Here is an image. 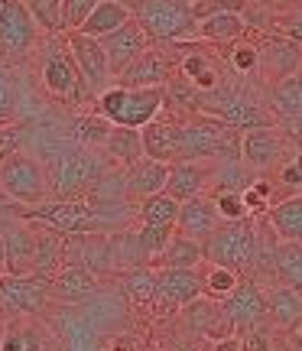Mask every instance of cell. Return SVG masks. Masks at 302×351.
<instances>
[{"label": "cell", "mask_w": 302, "mask_h": 351, "mask_svg": "<svg viewBox=\"0 0 302 351\" xmlns=\"http://www.w3.org/2000/svg\"><path fill=\"white\" fill-rule=\"evenodd\" d=\"M111 160L104 150H91V147H72V150H55L46 160L52 182V195L55 199H81L85 192L95 189L104 173H111Z\"/></svg>", "instance_id": "6da1fadb"}, {"label": "cell", "mask_w": 302, "mask_h": 351, "mask_svg": "<svg viewBox=\"0 0 302 351\" xmlns=\"http://www.w3.org/2000/svg\"><path fill=\"white\" fill-rule=\"evenodd\" d=\"M205 263H218L234 274H253L260 267V234L251 218L221 221L208 241H201Z\"/></svg>", "instance_id": "7a4b0ae2"}, {"label": "cell", "mask_w": 302, "mask_h": 351, "mask_svg": "<svg viewBox=\"0 0 302 351\" xmlns=\"http://www.w3.org/2000/svg\"><path fill=\"white\" fill-rule=\"evenodd\" d=\"M179 160H240V130L212 114H192L179 130Z\"/></svg>", "instance_id": "3957f363"}, {"label": "cell", "mask_w": 302, "mask_h": 351, "mask_svg": "<svg viewBox=\"0 0 302 351\" xmlns=\"http://www.w3.org/2000/svg\"><path fill=\"white\" fill-rule=\"evenodd\" d=\"M98 114H104L114 127H143L156 121L166 108V91L163 88H127V85H111L104 88L98 98Z\"/></svg>", "instance_id": "277c9868"}, {"label": "cell", "mask_w": 302, "mask_h": 351, "mask_svg": "<svg viewBox=\"0 0 302 351\" xmlns=\"http://www.w3.org/2000/svg\"><path fill=\"white\" fill-rule=\"evenodd\" d=\"M20 215L26 221H33V225L59 231L65 238H72V234H98V231L111 228L91 199H52L42 202V205L20 208Z\"/></svg>", "instance_id": "5b68a950"}, {"label": "cell", "mask_w": 302, "mask_h": 351, "mask_svg": "<svg viewBox=\"0 0 302 351\" xmlns=\"http://www.w3.org/2000/svg\"><path fill=\"white\" fill-rule=\"evenodd\" d=\"M137 23L143 33L156 43H179V39H195L199 16L186 0H143L137 10Z\"/></svg>", "instance_id": "8992f818"}, {"label": "cell", "mask_w": 302, "mask_h": 351, "mask_svg": "<svg viewBox=\"0 0 302 351\" xmlns=\"http://www.w3.org/2000/svg\"><path fill=\"white\" fill-rule=\"evenodd\" d=\"M0 189L10 195L16 205H42L52 195L49 169L42 160L26 156V153H13L0 163Z\"/></svg>", "instance_id": "52a82bcc"}, {"label": "cell", "mask_w": 302, "mask_h": 351, "mask_svg": "<svg viewBox=\"0 0 302 351\" xmlns=\"http://www.w3.org/2000/svg\"><path fill=\"white\" fill-rule=\"evenodd\" d=\"M0 234H3V261H7V274L26 276L33 274L36 263V225L26 221L20 212H0Z\"/></svg>", "instance_id": "ba28073f"}, {"label": "cell", "mask_w": 302, "mask_h": 351, "mask_svg": "<svg viewBox=\"0 0 302 351\" xmlns=\"http://www.w3.org/2000/svg\"><path fill=\"white\" fill-rule=\"evenodd\" d=\"M39 43V23L23 0H0V56L23 59Z\"/></svg>", "instance_id": "9c48e42d"}, {"label": "cell", "mask_w": 302, "mask_h": 351, "mask_svg": "<svg viewBox=\"0 0 302 351\" xmlns=\"http://www.w3.org/2000/svg\"><path fill=\"white\" fill-rule=\"evenodd\" d=\"M42 85L49 95L62 101H81L85 98V78L78 72L75 59L68 52V43H49L42 52Z\"/></svg>", "instance_id": "30bf717a"}, {"label": "cell", "mask_w": 302, "mask_h": 351, "mask_svg": "<svg viewBox=\"0 0 302 351\" xmlns=\"http://www.w3.org/2000/svg\"><path fill=\"white\" fill-rule=\"evenodd\" d=\"M49 293H52V280L39 274H26V276L0 274V309H7V313H20V315L42 313Z\"/></svg>", "instance_id": "8fae6325"}, {"label": "cell", "mask_w": 302, "mask_h": 351, "mask_svg": "<svg viewBox=\"0 0 302 351\" xmlns=\"http://www.w3.org/2000/svg\"><path fill=\"white\" fill-rule=\"evenodd\" d=\"M65 43H68V52H72V59H75L78 72L85 78V88H88V95L98 98L104 88H111V62H108V52L101 46V39L95 36H85V33H65Z\"/></svg>", "instance_id": "7c38bea8"}, {"label": "cell", "mask_w": 302, "mask_h": 351, "mask_svg": "<svg viewBox=\"0 0 302 351\" xmlns=\"http://www.w3.org/2000/svg\"><path fill=\"white\" fill-rule=\"evenodd\" d=\"M283 150L286 143L279 137L277 124L273 127H253L240 134V163L251 173H270L283 163Z\"/></svg>", "instance_id": "4fadbf2b"}, {"label": "cell", "mask_w": 302, "mask_h": 351, "mask_svg": "<svg viewBox=\"0 0 302 351\" xmlns=\"http://www.w3.org/2000/svg\"><path fill=\"white\" fill-rule=\"evenodd\" d=\"M201 296V274L199 270H179V267H163L156 270V302L163 309H186L189 302Z\"/></svg>", "instance_id": "5bb4252c"}, {"label": "cell", "mask_w": 302, "mask_h": 351, "mask_svg": "<svg viewBox=\"0 0 302 351\" xmlns=\"http://www.w3.org/2000/svg\"><path fill=\"white\" fill-rule=\"evenodd\" d=\"M169 46L179 49V75L186 78L192 88H199V91H214V88L225 85L214 59L205 49H199L192 39H179V43H169Z\"/></svg>", "instance_id": "9a60e30c"}, {"label": "cell", "mask_w": 302, "mask_h": 351, "mask_svg": "<svg viewBox=\"0 0 302 351\" xmlns=\"http://www.w3.org/2000/svg\"><path fill=\"white\" fill-rule=\"evenodd\" d=\"M214 160H176L169 163V182L166 192L179 202H189L195 195H205V189L212 186Z\"/></svg>", "instance_id": "2e32d148"}, {"label": "cell", "mask_w": 302, "mask_h": 351, "mask_svg": "<svg viewBox=\"0 0 302 351\" xmlns=\"http://www.w3.org/2000/svg\"><path fill=\"white\" fill-rule=\"evenodd\" d=\"M257 52H260V72L266 78H273V82H279V78H286V75H296L302 65V43H296L286 33L283 36H266L257 46Z\"/></svg>", "instance_id": "e0dca14e"}, {"label": "cell", "mask_w": 302, "mask_h": 351, "mask_svg": "<svg viewBox=\"0 0 302 351\" xmlns=\"http://www.w3.org/2000/svg\"><path fill=\"white\" fill-rule=\"evenodd\" d=\"M101 46H104V52H108V62H111V72L114 78L124 72L127 65L137 59L140 52L150 46V36L143 33V26L137 23V16L134 20H127L121 29H114V33H108V36L101 39Z\"/></svg>", "instance_id": "ac0fdd59"}, {"label": "cell", "mask_w": 302, "mask_h": 351, "mask_svg": "<svg viewBox=\"0 0 302 351\" xmlns=\"http://www.w3.org/2000/svg\"><path fill=\"white\" fill-rule=\"evenodd\" d=\"M221 306H225L227 319L234 322V328H238L240 335L257 328L266 319V296L257 283H238V289Z\"/></svg>", "instance_id": "d6986e66"}, {"label": "cell", "mask_w": 302, "mask_h": 351, "mask_svg": "<svg viewBox=\"0 0 302 351\" xmlns=\"http://www.w3.org/2000/svg\"><path fill=\"white\" fill-rule=\"evenodd\" d=\"M169 78H173V65H169V59H166L160 49L147 46V49L140 52L137 59H134V62L117 75V85H127V88H163Z\"/></svg>", "instance_id": "ffe728a7"}, {"label": "cell", "mask_w": 302, "mask_h": 351, "mask_svg": "<svg viewBox=\"0 0 302 351\" xmlns=\"http://www.w3.org/2000/svg\"><path fill=\"white\" fill-rule=\"evenodd\" d=\"M218 225H221V215H218V205L212 195H195V199L182 202L176 221L179 234H186L192 241H208L218 231Z\"/></svg>", "instance_id": "44dd1931"}, {"label": "cell", "mask_w": 302, "mask_h": 351, "mask_svg": "<svg viewBox=\"0 0 302 351\" xmlns=\"http://www.w3.org/2000/svg\"><path fill=\"white\" fill-rule=\"evenodd\" d=\"M98 293V276L88 263H62L59 274L52 276V296L62 302H85Z\"/></svg>", "instance_id": "7402d4cb"}, {"label": "cell", "mask_w": 302, "mask_h": 351, "mask_svg": "<svg viewBox=\"0 0 302 351\" xmlns=\"http://www.w3.org/2000/svg\"><path fill=\"white\" fill-rule=\"evenodd\" d=\"M179 130L182 124L179 121H169V117H156L140 130L143 137V153L150 160H160V163H176L179 160Z\"/></svg>", "instance_id": "603a6c76"}, {"label": "cell", "mask_w": 302, "mask_h": 351, "mask_svg": "<svg viewBox=\"0 0 302 351\" xmlns=\"http://www.w3.org/2000/svg\"><path fill=\"white\" fill-rule=\"evenodd\" d=\"M247 33V23H244V16L238 10H214L208 16H201L199 23H195V39H205V43H218V46H231V43H238L240 36Z\"/></svg>", "instance_id": "cb8c5ba5"}, {"label": "cell", "mask_w": 302, "mask_h": 351, "mask_svg": "<svg viewBox=\"0 0 302 351\" xmlns=\"http://www.w3.org/2000/svg\"><path fill=\"white\" fill-rule=\"evenodd\" d=\"M266 296V319L283 332H296L302 326V293L292 287H273L264 293Z\"/></svg>", "instance_id": "d4e9b609"}, {"label": "cell", "mask_w": 302, "mask_h": 351, "mask_svg": "<svg viewBox=\"0 0 302 351\" xmlns=\"http://www.w3.org/2000/svg\"><path fill=\"white\" fill-rule=\"evenodd\" d=\"M166 182H169V163H160V160H150V156H143L137 166L127 169L130 195L140 202L156 195V192H166Z\"/></svg>", "instance_id": "484cf974"}, {"label": "cell", "mask_w": 302, "mask_h": 351, "mask_svg": "<svg viewBox=\"0 0 302 351\" xmlns=\"http://www.w3.org/2000/svg\"><path fill=\"white\" fill-rule=\"evenodd\" d=\"M104 156L111 160L114 166H121V169H130V166H137L147 153H143V137H140V130L134 127H114L108 143H104Z\"/></svg>", "instance_id": "4316f807"}, {"label": "cell", "mask_w": 302, "mask_h": 351, "mask_svg": "<svg viewBox=\"0 0 302 351\" xmlns=\"http://www.w3.org/2000/svg\"><path fill=\"white\" fill-rule=\"evenodd\" d=\"M270 101H273V117L286 124H302V72L279 78Z\"/></svg>", "instance_id": "83f0119b"}, {"label": "cell", "mask_w": 302, "mask_h": 351, "mask_svg": "<svg viewBox=\"0 0 302 351\" xmlns=\"http://www.w3.org/2000/svg\"><path fill=\"white\" fill-rule=\"evenodd\" d=\"M62 238L65 234H59V231L36 225V263H33V274L46 276V280H52V276L59 274L62 257H65V241Z\"/></svg>", "instance_id": "f1b7e54d"}, {"label": "cell", "mask_w": 302, "mask_h": 351, "mask_svg": "<svg viewBox=\"0 0 302 351\" xmlns=\"http://www.w3.org/2000/svg\"><path fill=\"white\" fill-rule=\"evenodd\" d=\"M127 20H134V10H130V7L117 3V0H101L98 7H95V13H91L88 20H85V26H81L78 33L95 36V39H104L108 33L121 29Z\"/></svg>", "instance_id": "f546056e"}, {"label": "cell", "mask_w": 302, "mask_h": 351, "mask_svg": "<svg viewBox=\"0 0 302 351\" xmlns=\"http://www.w3.org/2000/svg\"><path fill=\"white\" fill-rule=\"evenodd\" d=\"M156 267H179V270H201L205 267V251L201 241H192L186 234H173L169 247L163 251V257L156 261Z\"/></svg>", "instance_id": "4dcf8cb0"}, {"label": "cell", "mask_w": 302, "mask_h": 351, "mask_svg": "<svg viewBox=\"0 0 302 351\" xmlns=\"http://www.w3.org/2000/svg\"><path fill=\"white\" fill-rule=\"evenodd\" d=\"M273 274L302 293V241H277L273 247Z\"/></svg>", "instance_id": "1f68e13d"}, {"label": "cell", "mask_w": 302, "mask_h": 351, "mask_svg": "<svg viewBox=\"0 0 302 351\" xmlns=\"http://www.w3.org/2000/svg\"><path fill=\"white\" fill-rule=\"evenodd\" d=\"M270 228L279 234V241H302V195H292V199L273 205Z\"/></svg>", "instance_id": "d6a6232c"}, {"label": "cell", "mask_w": 302, "mask_h": 351, "mask_svg": "<svg viewBox=\"0 0 302 351\" xmlns=\"http://www.w3.org/2000/svg\"><path fill=\"white\" fill-rule=\"evenodd\" d=\"M179 208H182L179 199H173L169 192H156V195L140 202V221L143 225H156V228H176Z\"/></svg>", "instance_id": "836d02e7"}, {"label": "cell", "mask_w": 302, "mask_h": 351, "mask_svg": "<svg viewBox=\"0 0 302 351\" xmlns=\"http://www.w3.org/2000/svg\"><path fill=\"white\" fill-rule=\"evenodd\" d=\"M114 124L104 117V114H81L75 124H72V140L78 147H91V150H104V143L111 137Z\"/></svg>", "instance_id": "e575fe53"}, {"label": "cell", "mask_w": 302, "mask_h": 351, "mask_svg": "<svg viewBox=\"0 0 302 351\" xmlns=\"http://www.w3.org/2000/svg\"><path fill=\"white\" fill-rule=\"evenodd\" d=\"M238 274L227 270V267H218V263H205V274H201V296L208 300L225 302L234 289H238Z\"/></svg>", "instance_id": "d590c367"}, {"label": "cell", "mask_w": 302, "mask_h": 351, "mask_svg": "<svg viewBox=\"0 0 302 351\" xmlns=\"http://www.w3.org/2000/svg\"><path fill=\"white\" fill-rule=\"evenodd\" d=\"M212 186H214V192H218V189H234V192H244V189L253 186L251 169L240 163V160H214Z\"/></svg>", "instance_id": "8d00e7d4"}, {"label": "cell", "mask_w": 302, "mask_h": 351, "mask_svg": "<svg viewBox=\"0 0 302 351\" xmlns=\"http://www.w3.org/2000/svg\"><path fill=\"white\" fill-rule=\"evenodd\" d=\"M124 293L130 296L134 302L147 306V302H156V270L150 267H134L124 274Z\"/></svg>", "instance_id": "74e56055"}, {"label": "cell", "mask_w": 302, "mask_h": 351, "mask_svg": "<svg viewBox=\"0 0 302 351\" xmlns=\"http://www.w3.org/2000/svg\"><path fill=\"white\" fill-rule=\"evenodd\" d=\"M173 241V228H156V225H143L137 231V244H140V254L147 263H156L163 257V251L169 247Z\"/></svg>", "instance_id": "f35d334b"}, {"label": "cell", "mask_w": 302, "mask_h": 351, "mask_svg": "<svg viewBox=\"0 0 302 351\" xmlns=\"http://www.w3.org/2000/svg\"><path fill=\"white\" fill-rule=\"evenodd\" d=\"M98 3L101 0H59V23H62V33L81 29Z\"/></svg>", "instance_id": "ab89813d"}, {"label": "cell", "mask_w": 302, "mask_h": 351, "mask_svg": "<svg viewBox=\"0 0 302 351\" xmlns=\"http://www.w3.org/2000/svg\"><path fill=\"white\" fill-rule=\"evenodd\" d=\"M16 111H20V91H16V82H13L10 69L0 62V127L13 124Z\"/></svg>", "instance_id": "60d3db41"}, {"label": "cell", "mask_w": 302, "mask_h": 351, "mask_svg": "<svg viewBox=\"0 0 302 351\" xmlns=\"http://www.w3.org/2000/svg\"><path fill=\"white\" fill-rule=\"evenodd\" d=\"M212 199H214V205H218L221 221H240V218H251V208H247V202H244V192H234V189H218Z\"/></svg>", "instance_id": "b9f144b4"}, {"label": "cell", "mask_w": 302, "mask_h": 351, "mask_svg": "<svg viewBox=\"0 0 302 351\" xmlns=\"http://www.w3.org/2000/svg\"><path fill=\"white\" fill-rule=\"evenodd\" d=\"M227 62L238 75H251V72H260V52L253 43H231V52H227Z\"/></svg>", "instance_id": "7bdbcfd3"}, {"label": "cell", "mask_w": 302, "mask_h": 351, "mask_svg": "<svg viewBox=\"0 0 302 351\" xmlns=\"http://www.w3.org/2000/svg\"><path fill=\"white\" fill-rule=\"evenodd\" d=\"M29 13L36 16L39 26H46L49 33H59L62 23H59V0H23Z\"/></svg>", "instance_id": "ee69618b"}, {"label": "cell", "mask_w": 302, "mask_h": 351, "mask_svg": "<svg viewBox=\"0 0 302 351\" xmlns=\"http://www.w3.org/2000/svg\"><path fill=\"white\" fill-rule=\"evenodd\" d=\"M0 351H42V348H39L36 332H29V328H10L3 345H0Z\"/></svg>", "instance_id": "f6af8a7d"}, {"label": "cell", "mask_w": 302, "mask_h": 351, "mask_svg": "<svg viewBox=\"0 0 302 351\" xmlns=\"http://www.w3.org/2000/svg\"><path fill=\"white\" fill-rule=\"evenodd\" d=\"M20 127H13V124H7V127H0V163L7 160V156H13V153H20Z\"/></svg>", "instance_id": "bcb514c9"}, {"label": "cell", "mask_w": 302, "mask_h": 351, "mask_svg": "<svg viewBox=\"0 0 302 351\" xmlns=\"http://www.w3.org/2000/svg\"><path fill=\"white\" fill-rule=\"evenodd\" d=\"M277 26L286 33V36H292L296 43H302V10H290V13H279L277 16Z\"/></svg>", "instance_id": "7dc6e473"}, {"label": "cell", "mask_w": 302, "mask_h": 351, "mask_svg": "<svg viewBox=\"0 0 302 351\" xmlns=\"http://www.w3.org/2000/svg\"><path fill=\"white\" fill-rule=\"evenodd\" d=\"M240 351H273V345H270V339H266L260 328H251V332H244Z\"/></svg>", "instance_id": "c3c4849f"}, {"label": "cell", "mask_w": 302, "mask_h": 351, "mask_svg": "<svg viewBox=\"0 0 302 351\" xmlns=\"http://www.w3.org/2000/svg\"><path fill=\"white\" fill-rule=\"evenodd\" d=\"M283 182H286V186H302L299 166H296V163H286V166H283Z\"/></svg>", "instance_id": "681fc988"}, {"label": "cell", "mask_w": 302, "mask_h": 351, "mask_svg": "<svg viewBox=\"0 0 302 351\" xmlns=\"http://www.w3.org/2000/svg\"><path fill=\"white\" fill-rule=\"evenodd\" d=\"M0 274H7V261H3V234H0Z\"/></svg>", "instance_id": "f907efd6"}, {"label": "cell", "mask_w": 302, "mask_h": 351, "mask_svg": "<svg viewBox=\"0 0 302 351\" xmlns=\"http://www.w3.org/2000/svg\"><path fill=\"white\" fill-rule=\"evenodd\" d=\"M117 3H124V7H130V10H137V7L143 3V0H117Z\"/></svg>", "instance_id": "816d5d0a"}, {"label": "cell", "mask_w": 302, "mask_h": 351, "mask_svg": "<svg viewBox=\"0 0 302 351\" xmlns=\"http://www.w3.org/2000/svg\"><path fill=\"white\" fill-rule=\"evenodd\" d=\"M296 341H299V351H302V326L296 328Z\"/></svg>", "instance_id": "f5cc1de1"}, {"label": "cell", "mask_w": 302, "mask_h": 351, "mask_svg": "<svg viewBox=\"0 0 302 351\" xmlns=\"http://www.w3.org/2000/svg\"><path fill=\"white\" fill-rule=\"evenodd\" d=\"M292 163L299 166V173H302V153H299V156H296V160H292Z\"/></svg>", "instance_id": "db71d44e"}, {"label": "cell", "mask_w": 302, "mask_h": 351, "mask_svg": "<svg viewBox=\"0 0 302 351\" xmlns=\"http://www.w3.org/2000/svg\"><path fill=\"white\" fill-rule=\"evenodd\" d=\"M114 351H127V345H124V348H121V345H117V348H114Z\"/></svg>", "instance_id": "11a10c76"}]
</instances>
